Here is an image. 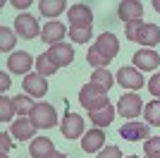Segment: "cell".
Segmentation results:
<instances>
[{
	"mask_svg": "<svg viewBox=\"0 0 160 158\" xmlns=\"http://www.w3.org/2000/svg\"><path fill=\"white\" fill-rule=\"evenodd\" d=\"M79 103L91 113V110H100V108L110 105V101H108V91H103L100 86L88 82L86 86H81V91H79Z\"/></svg>",
	"mask_w": 160,
	"mask_h": 158,
	"instance_id": "1",
	"label": "cell"
},
{
	"mask_svg": "<svg viewBox=\"0 0 160 158\" xmlns=\"http://www.w3.org/2000/svg\"><path fill=\"white\" fill-rule=\"evenodd\" d=\"M31 122L38 129H50V127L58 125V113H55L53 105L48 103H33V110H31Z\"/></svg>",
	"mask_w": 160,
	"mask_h": 158,
	"instance_id": "2",
	"label": "cell"
},
{
	"mask_svg": "<svg viewBox=\"0 0 160 158\" xmlns=\"http://www.w3.org/2000/svg\"><path fill=\"white\" fill-rule=\"evenodd\" d=\"M120 137L124 141H146L151 139V125L148 122H124L120 127Z\"/></svg>",
	"mask_w": 160,
	"mask_h": 158,
	"instance_id": "3",
	"label": "cell"
},
{
	"mask_svg": "<svg viewBox=\"0 0 160 158\" xmlns=\"http://www.w3.org/2000/svg\"><path fill=\"white\" fill-rule=\"evenodd\" d=\"M7 67H10V72H14V74H31L29 70L31 67H36V60L29 55V53H24V50H14L10 58H7Z\"/></svg>",
	"mask_w": 160,
	"mask_h": 158,
	"instance_id": "4",
	"label": "cell"
},
{
	"mask_svg": "<svg viewBox=\"0 0 160 158\" xmlns=\"http://www.w3.org/2000/svg\"><path fill=\"white\" fill-rule=\"evenodd\" d=\"M143 108V101L136 96V93H122V98L117 101V113L127 120H134Z\"/></svg>",
	"mask_w": 160,
	"mask_h": 158,
	"instance_id": "5",
	"label": "cell"
},
{
	"mask_svg": "<svg viewBox=\"0 0 160 158\" xmlns=\"http://www.w3.org/2000/svg\"><path fill=\"white\" fill-rule=\"evenodd\" d=\"M14 31L19 34L22 39H36V36H41V29L38 22H36V17H31V14H19L17 19H14Z\"/></svg>",
	"mask_w": 160,
	"mask_h": 158,
	"instance_id": "6",
	"label": "cell"
},
{
	"mask_svg": "<svg viewBox=\"0 0 160 158\" xmlns=\"http://www.w3.org/2000/svg\"><path fill=\"white\" fill-rule=\"evenodd\" d=\"M132 65L136 67V70H143V72H151V70H155V67L160 65V55L155 50H151V48H141V50L134 53L132 58Z\"/></svg>",
	"mask_w": 160,
	"mask_h": 158,
	"instance_id": "7",
	"label": "cell"
},
{
	"mask_svg": "<svg viewBox=\"0 0 160 158\" xmlns=\"http://www.w3.org/2000/svg\"><path fill=\"white\" fill-rule=\"evenodd\" d=\"M93 48H96V50H98L105 60H112L115 55L120 53V41H117V36H115V34L105 31V34H100L98 39H96Z\"/></svg>",
	"mask_w": 160,
	"mask_h": 158,
	"instance_id": "8",
	"label": "cell"
},
{
	"mask_svg": "<svg viewBox=\"0 0 160 158\" xmlns=\"http://www.w3.org/2000/svg\"><path fill=\"white\" fill-rule=\"evenodd\" d=\"M60 132H62V137H67V139H79L84 134V118L67 110L65 120H62V125H60Z\"/></svg>",
	"mask_w": 160,
	"mask_h": 158,
	"instance_id": "9",
	"label": "cell"
},
{
	"mask_svg": "<svg viewBox=\"0 0 160 158\" xmlns=\"http://www.w3.org/2000/svg\"><path fill=\"white\" fill-rule=\"evenodd\" d=\"M22 86H24V91H27L29 96H33V98H43L48 93V82H46V77H41L38 72L27 74L24 82H22Z\"/></svg>",
	"mask_w": 160,
	"mask_h": 158,
	"instance_id": "10",
	"label": "cell"
},
{
	"mask_svg": "<svg viewBox=\"0 0 160 158\" xmlns=\"http://www.w3.org/2000/svg\"><path fill=\"white\" fill-rule=\"evenodd\" d=\"M117 14H120V19L124 22V24H129V22H141V17H143V5L136 3V0H122L120 7H117Z\"/></svg>",
	"mask_w": 160,
	"mask_h": 158,
	"instance_id": "11",
	"label": "cell"
},
{
	"mask_svg": "<svg viewBox=\"0 0 160 158\" xmlns=\"http://www.w3.org/2000/svg\"><path fill=\"white\" fill-rule=\"evenodd\" d=\"M67 17H69V24H72V26H91V22H93L91 7L84 5V3L72 5V7H69V12H67Z\"/></svg>",
	"mask_w": 160,
	"mask_h": 158,
	"instance_id": "12",
	"label": "cell"
},
{
	"mask_svg": "<svg viewBox=\"0 0 160 158\" xmlns=\"http://www.w3.org/2000/svg\"><path fill=\"white\" fill-rule=\"evenodd\" d=\"M48 58L53 60L58 67H67L74 60V48L67 46V43H55V46L48 48Z\"/></svg>",
	"mask_w": 160,
	"mask_h": 158,
	"instance_id": "13",
	"label": "cell"
},
{
	"mask_svg": "<svg viewBox=\"0 0 160 158\" xmlns=\"http://www.w3.org/2000/svg\"><path fill=\"white\" fill-rule=\"evenodd\" d=\"M105 144V132L100 129V127H93V129H88L84 137H81V149L86 153H96L103 149Z\"/></svg>",
	"mask_w": 160,
	"mask_h": 158,
	"instance_id": "14",
	"label": "cell"
},
{
	"mask_svg": "<svg viewBox=\"0 0 160 158\" xmlns=\"http://www.w3.org/2000/svg\"><path fill=\"white\" fill-rule=\"evenodd\" d=\"M117 82L124 89H132V91H136V89L143 86V77H141V72L136 67H122L120 72H117Z\"/></svg>",
	"mask_w": 160,
	"mask_h": 158,
	"instance_id": "15",
	"label": "cell"
},
{
	"mask_svg": "<svg viewBox=\"0 0 160 158\" xmlns=\"http://www.w3.org/2000/svg\"><path fill=\"white\" fill-rule=\"evenodd\" d=\"M29 153H31V158H50L55 153V144L53 139L48 137H36L31 141V146H29Z\"/></svg>",
	"mask_w": 160,
	"mask_h": 158,
	"instance_id": "16",
	"label": "cell"
},
{
	"mask_svg": "<svg viewBox=\"0 0 160 158\" xmlns=\"http://www.w3.org/2000/svg\"><path fill=\"white\" fill-rule=\"evenodd\" d=\"M67 34L65 24H60V22H48L46 26H43V31H41V39L46 41V43H50V46H55V43H62V36Z\"/></svg>",
	"mask_w": 160,
	"mask_h": 158,
	"instance_id": "17",
	"label": "cell"
},
{
	"mask_svg": "<svg viewBox=\"0 0 160 158\" xmlns=\"http://www.w3.org/2000/svg\"><path fill=\"white\" fill-rule=\"evenodd\" d=\"M158 41H160V29L158 26L141 22L139 31H136V43H141V46H155Z\"/></svg>",
	"mask_w": 160,
	"mask_h": 158,
	"instance_id": "18",
	"label": "cell"
},
{
	"mask_svg": "<svg viewBox=\"0 0 160 158\" xmlns=\"http://www.w3.org/2000/svg\"><path fill=\"white\" fill-rule=\"evenodd\" d=\"M36 129H38V127L31 122V118H19V120H14V122H12V137L22 139V141H29Z\"/></svg>",
	"mask_w": 160,
	"mask_h": 158,
	"instance_id": "19",
	"label": "cell"
},
{
	"mask_svg": "<svg viewBox=\"0 0 160 158\" xmlns=\"http://www.w3.org/2000/svg\"><path fill=\"white\" fill-rule=\"evenodd\" d=\"M88 118H91V122H93L96 127H108L115 118V108L112 105H105V108H100V110H91Z\"/></svg>",
	"mask_w": 160,
	"mask_h": 158,
	"instance_id": "20",
	"label": "cell"
},
{
	"mask_svg": "<svg viewBox=\"0 0 160 158\" xmlns=\"http://www.w3.org/2000/svg\"><path fill=\"white\" fill-rule=\"evenodd\" d=\"M65 7H67L65 0H41L38 3L41 14H46V17H58V14L65 12Z\"/></svg>",
	"mask_w": 160,
	"mask_h": 158,
	"instance_id": "21",
	"label": "cell"
},
{
	"mask_svg": "<svg viewBox=\"0 0 160 158\" xmlns=\"http://www.w3.org/2000/svg\"><path fill=\"white\" fill-rule=\"evenodd\" d=\"M58 70H60V67L48 58V53H41L38 58H36V72H38L41 77H50V74H55Z\"/></svg>",
	"mask_w": 160,
	"mask_h": 158,
	"instance_id": "22",
	"label": "cell"
},
{
	"mask_svg": "<svg viewBox=\"0 0 160 158\" xmlns=\"http://www.w3.org/2000/svg\"><path fill=\"white\" fill-rule=\"evenodd\" d=\"M91 84L100 86L103 91H110V86L115 84V77L108 70H93V74H91Z\"/></svg>",
	"mask_w": 160,
	"mask_h": 158,
	"instance_id": "23",
	"label": "cell"
},
{
	"mask_svg": "<svg viewBox=\"0 0 160 158\" xmlns=\"http://www.w3.org/2000/svg\"><path fill=\"white\" fill-rule=\"evenodd\" d=\"M143 118L151 127H160V101H151L143 108Z\"/></svg>",
	"mask_w": 160,
	"mask_h": 158,
	"instance_id": "24",
	"label": "cell"
},
{
	"mask_svg": "<svg viewBox=\"0 0 160 158\" xmlns=\"http://www.w3.org/2000/svg\"><path fill=\"white\" fill-rule=\"evenodd\" d=\"M14 110L19 113L22 118H27V115H31L33 110V101L29 93H19V96H14Z\"/></svg>",
	"mask_w": 160,
	"mask_h": 158,
	"instance_id": "25",
	"label": "cell"
},
{
	"mask_svg": "<svg viewBox=\"0 0 160 158\" xmlns=\"http://www.w3.org/2000/svg\"><path fill=\"white\" fill-rule=\"evenodd\" d=\"M93 34V26H69V39L74 43H86Z\"/></svg>",
	"mask_w": 160,
	"mask_h": 158,
	"instance_id": "26",
	"label": "cell"
},
{
	"mask_svg": "<svg viewBox=\"0 0 160 158\" xmlns=\"http://www.w3.org/2000/svg\"><path fill=\"white\" fill-rule=\"evenodd\" d=\"M14 46H17V36H14L7 26H0V50H2V53H10Z\"/></svg>",
	"mask_w": 160,
	"mask_h": 158,
	"instance_id": "27",
	"label": "cell"
},
{
	"mask_svg": "<svg viewBox=\"0 0 160 158\" xmlns=\"http://www.w3.org/2000/svg\"><path fill=\"white\" fill-rule=\"evenodd\" d=\"M86 60H88V65H93L96 70H108V65H110V60H105L93 46L86 50Z\"/></svg>",
	"mask_w": 160,
	"mask_h": 158,
	"instance_id": "28",
	"label": "cell"
},
{
	"mask_svg": "<svg viewBox=\"0 0 160 158\" xmlns=\"http://www.w3.org/2000/svg\"><path fill=\"white\" fill-rule=\"evenodd\" d=\"M14 98H7V96H2L0 98V122H10V118L14 115Z\"/></svg>",
	"mask_w": 160,
	"mask_h": 158,
	"instance_id": "29",
	"label": "cell"
},
{
	"mask_svg": "<svg viewBox=\"0 0 160 158\" xmlns=\"http://www.w3.org/2000/svg\"><path fill=\"white\" fill-rule=\"evenodd\" d=\"M143 151L146 156H160V137H151L143 141Z\"/></svg>",
	"mask_w": 160,
	"mask_h": 158,
	"instance_id": "30",
	"label": "cell"
},
{
	"mask_svg": "<svg viewBox=\"0 0 160 158\" xmlns=\"http://www.w3.org/2000/svg\"><path fill=\"white\" fill-rule=\"evenodd\" d=\"M98 158H122V151L117 146H105V149H100Z\"/></svg>",
	"mask_w": 160,
	"mask_h": 158,
	"instance_id": "31",
	"label": "cell"
},
{
	"mask_svg": "<svg viewBox=\"0 0 160 158\" xmlns=\"http://www.w3.org/2000/svg\"><path fill=\"white\" fill-rule=\"evenodd\" d=\"M141 22H129L127 26H124V36H127V41H136V31H139Z\"/></svg>",
	"mask_w": 160,
	"mask_h": 158,
	"instance_id": "32",
	"label": "cell"
},
{
	"mask_svg": "<svg viewBox=\"0 0 160 158\" xmlns=\"http://www.w3.org/2000/svg\"><path fill=\"white\" fill-rule=\"evenodd\" d=\"M146 84H148V91L153 93V96H160V74H153Z\"/></svg>",
	"mask_w": 160,
	"mask_h": 158,
	"instance_id": "33",
	"label": "cell"
},
{
	"mask_svg": "<svg viewBox=\"0 0 160 158\" xmlns=\"http://www.w3.org/2000/svg\"><path fill=\"white\" fill-rule=\"evenodd\" d=\"M0 146H2V153H7L10 149H12V141H10V134H7V132L0 134Z\"/></svg>",
	"mask_w": 160,
	"mask_h": 158,
	"instance_id": "34",
	"label": "cell"
},
{
	"mask_svg": "<svg viewBox=\"0 0 160 158\" xmlns=\"http://www.w3.org/2000/svg\"><path fill=\"white\" fill-rule=\"evenodd\" d=\"M10 84H12V82H10L7 72H2V74H0V89H2V91H7V89H10Z\"/></svg>",
	"mask_w": 160,
	"mask_h": 158,
	"instance_id": "35",
	"label": "cell"
},
{
	"mask_svg": "<svg viewBox=\"0 0 160 158\" xmlns=\"http://www.w3.org/2000/svg\"><path fill=\"white\" fill-rule=\"evenodd\" d=\"M12 5L14 7H29V3L27 0H12Z\"/></svg>",
	"mask_w": 160,
	"mask_h": 158,
	"instance_id": "36",
	"label": "cell"
},
{
	"mask_svg": "<svg viewBox=\"0 0 160 158\" xmlns=\"http://www.w3.org/2000/svg\"><path fill=\"white\" fill-rule=\"evenodd\" d=\"M153 7H155V12L160 14V0H153Z\"/></svg>",
	"mask_w": 160,
	"mask_h": 158,
	"instance_id": "37",
	"label": "cell"
},
{
	"mask_svg": "<svg viewBox=\"0 0 160 158\" xmlns=\"http://www.w3.org/2000/svg\"><path fill=\"white\" fill-rule=\"evenodd\" d=\"M50 158H67V153H58V151H55V153H53Z\"/></svg>",
	"mask_w": 160,
	"mask_h": 158,
	"instance_id": "38",
	"label": "cell"
},
{
	"mask_svg": "<svg viewBox=\"0 0 160 158\" xmlns=\"http://www.w3.org/2000/svg\"><path fill=\"white\" fill-rule=\"evenodd\" d=\"M146 158H160V156H146Z\"/></svg>",
	"mask_w": 160,
	"mask_h": 158,
	"instance_id": "39",
	"label": "cell"
},
{
	"mask_svg": "<svg viewBox=\"0 0 160 158\" xmlns=\"http://www.w3.org/2000/svg\"><path fill=\"white\" fill-rule=\"evenodd\" d=\"M0 158H7V153H2V156H0Z\"/></svg>",
	"mask_w": 160,
	"mask_h": 158,
	"instance_id": "40",
	"label": "cell"
},
{
	"mask_svg": "<svg viewBox=\"0 0 160 158\" xmlns=\"http://www.w3.org/2000/svg\"><path fill=\"white\" fill-rule=\"evenodd\" d=\"M129 158H139V156H129Z\"/></svg>",
	"mask_w": 160,
	"mask_h": 158,
	"instance_id": "41",
	"label": "cell"
},
{
	"mask_svg": "<svg viewBox=\"0 0 160 158\" xmlns=\"http://www.w3.org/2000/svg\"><path fill=\"white\" fill-rule=\"evenodd\" d=\"M158 74H160V72H158Z\"/></svg>",
	"mask_w": 160,
	"mask_h": 158,
	"instance_id": "42",
	"label": "cell"
}]
</instances>
